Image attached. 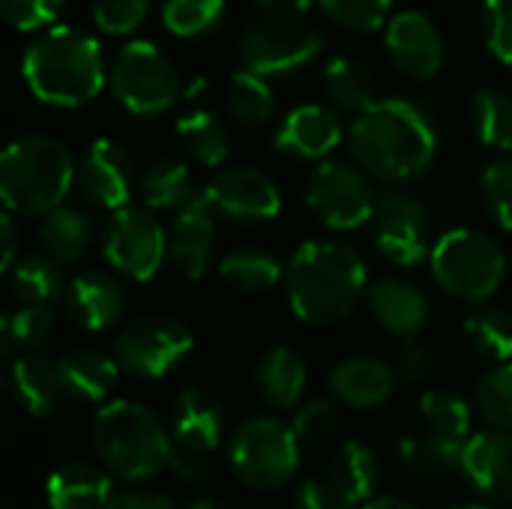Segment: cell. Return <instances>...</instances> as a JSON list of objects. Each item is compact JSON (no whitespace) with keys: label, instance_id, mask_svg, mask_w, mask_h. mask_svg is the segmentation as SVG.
I'll return each mask as SVG.
<instances>
[{"label":"cell","instance_id":"1","mask_svg":"<svg viewBox=\"0 0 512 509\" xmlns=\"http://www.w3.org/2000/svg\"><path fill=\"white\" fill-rule=\"evenodd\" d=\"M351 156L363 171L387 183H408L429 171L438 153V129L411 99H378L357 114L348 132Z\"/></svg>","mask_w":512,"mask_h":509},{"label":"cell","instance_id":"2","mask_svg":"<svg viewBox=\"0 0 512 509\" xmlns=\"http://www.w3.org/2000/svg\"><path fill=\"white\" fill-rule=\"evenodd\" d=\"M366 291V261L342 240H309L288 264V303L306 324L330 327L348 318Z\"/></svg>","mask_w":512,"mask_h":509},{"label":"cell","instance_id":"3","mask_svg":"<svg viewBox=\"0 0 512 509\" xmlns=\"http://www.w3.org/2000/svg\"><path fill=\"white\" fill-rule=\"evenodd\" d=\"M21 72L39 102L60 108H78L96 99L108 81L96 36L69 24H54L36 36L24 51Z\"/></svg>","mask_w":512,"mask_h":509},{"label":"cell","instance_id":"4","mask_svg":"<svg viewBox=\"0 0 512 509\" xmlns=\"http://www.w3.org/2000/svg\"><path fill=\"white\" fill-rule=\"evenodd\" d=\"M75 156L54 135H24L0 156V195L12 213L45 216L75 183Z\"/></svg>","mask_w":512,"mask_h":509},{"label":"cell","instance_id":"5","mask_svg":"<svg viewBox=\"0 0 512 509\" xmlns=\"http://www.w3.org/2000/svg\"><path fill=\"white\" fill-rule=\"evenodd\" d=\"M93 444L108 471L123 480H144L171 465V438L159 417L129 399L99 408L93 420Z\"/></svg>","mask_w":512,"mask_h":509},{"label":"cell","instance_id":"6","mask_svg":"<svg viewBox=\"0 0 512 509\" xmlns=\"http://www.w3.org/2000/svg\"><path fill=\"white\" fill-rule=\"evenodd\" d=\"M432 276L447 294L480 303L501 288L507 276V255L495 237L474 228H456L435 243Z\"/></svg>","mask_w":512,"mask_h":509},{"label":"cell","instance_id":"7","mask_svg":"<svg viewBox=\"0 0 512 509\" xmlns=\"http://www.w3.org/2000/svg\"><path fill=\"white\" fill-rule=\"evenodd\" d=\"M234 474L258 492L282 489L300 468V441L294 429L270 417L246 420L231 438Z\"/></svg>","mask_w":512,"mask_h":509},{"label":"cell","instance_id":"8","mask_svg":"<svg viewBox=\"0 0 512 509\" xmlns=\"http://www.w3.org/2000/svg\"><path fill=\"white\" fill-rule=\"evenodd\" d=\"M108 84L123 108L138 117H156L168 111L180 96V75L177 66L144 39H135L120 48Z\"/></svg>","mask_w":512,"mask_h":509},{"label":"cell","instance_id":"9","mask_svg":"<svg viewBox=\"0 0 512 509\" xmlns=\"http://www.w3.org/2000/svg\"><path fill=\"white\" fill-rule=\"evenodd\" d=\"M324 39L306 15H264L255 18L240 36L243 66L261 75H282L306 66Z\"/></svg>","mask_w":512,"mask_h":509},{"label":"cell","instance_id":"10","mask_svg":"<svg viewBox=\"0 0 512 509\" xmlns=\"http://www.w3.org/2000/svg\"><path fill=\"white\" fill-rule=\"evenodd\" d=\"M309 210L321 219V225L333 231H354L375 216V189L369 177L351 162H321L306 189Z\"/></svg>","mask_w":512,"mask_h":509},{"label":"cell","instance_id":"11","mask_svg":"<svg viewBox=\"0 0 512 509\" xmlns=\"http://www.w3.org/2000/svg\"><path fill=\"white\" fill-rule=\"evenodd\" d=\"M222 435V408L216 396L207 390L189 387L180 393L174 405V426H171V468L180 480L198 483L207 477L210 456L219 447Z\"/></svg>","mask_w":512,"mask_h":509},{"label":"cell","instance_id":"12","mask_svg":"<svg viewBox=\"0 0 512 509\" xmlns=\"http://www.w3.org/2000/svg\"><path fill=\"white\" fill-rule=\"evenodd\" d=\"M192 330L171 315H144L126 324L117 336V363L135 378L168 375L189 351Z\"/></svg>","mask_w":512,"mask_h":509},{"label":"cell","instance_id":"13","mask_svg":"<svg viewBox=\"0 0 512 509\" xmlns=\"http://www.w3.org/2000/svg\"><path fill=\"white\" fill-rule=\"evenodd\" d=\"M105 258L114 270L135 282H147L159 273L165 252H168V237L159 219L144 210V207H120L111 213L105 225Z\"/></svg>","mask_w":512,"mask_h":509},{"label":"cell","instance_id":"14","mask_svg":"<svg viewBox=\"0 0 512 509\" xmlns=\"http://www.w3.org/2000/svg\"><path fill=\"white\" fill-rule=\"evenodd\" d=\"M372 225L381 255L396 267H414L429 255V210L417 198L405 192L381 195Z\"/></svg>","mask_w":512,"mask_h":509},{"label":"cell","instance_id":"15","mask_svg":"<svg viewBox=\"0 0 512 509\" xmlns=\"http://www.w3.org/2000/svg\"><path fill=\"white\" fill-rule=\"evenodd\" d=\"M204 192L216 213L234 222H267L282 210L279 186L258 168H222Z\"/></svg>","mask_w":512,"mask_h":509},{"label":"cell","instance_id":"16","mask_svg":"<svg viewBox=\"0 0 512 509\" xmlns=\"http://www.w3.org/2000/svg\"><path fill=\"white\" fill-rule=\"evenodd\" d=\"M387 54L393 66L417 81H426L444 66V39L438 24L417 9H405L387 21Z\"/></svg>","mask_w":512,"mask_h":509},{"label":"cell","instance_id":"17","mask_svg":"<svg viewBox=\"0 0 512 509\" xmlns=\"http://www.w3.org/2000/svg\"><path fill=\"white\" fill-rule=\"evenodd\" d=\"M207 192H198L183 210H177L168 228V258L174 270L186 279H204L213 267L216 219Z\"/></svg>","mask_w":512,"mask_h":509},{"label":"cell","instance_id":"18","mask_svg":"<svg viewBox=\"0 0 512 509\" xmlns=\"http://www.w3.org/2000/svg\"><path fill=\"white\" fill-rule=\"evenodd\" d=\"M78 183L96 207L120 210L135 192V162L117 141L99 138L87 147L78 165Z\"/></svg>","mask_w":512,"mask_h":509},{"label":"cell","instance_id":"19","mask_svg":"<svg viewBox=\"0 0 512 509\" xmlns=\"http://www.w3.org/2000/svg\"><path fill=\"white\" fill-rule=\"evenodd\" d=\"M462 471L465 477L492 501L512 504V435L480 432L462 447Z\"/></svg>","mask_w":512,"mask_h":509},{"label":"cell","instance_id":"20","mask_svg":"<svg viewBox=\"0 0 512 509\" xmlns=\"http://www.w3.org/2000/svg\"><path fill=\"white\" fill-rule=\"evenodd\" d=\"M66 309L84 330H108L126 309L120 282L111 273L87 270L66 285Z\"/></svg>","mask_w":512,"mask_h":509},{"label":"cell","instance_id":"21","mask_svg":"<svg viewBox=\"0 0 512 509\" xmlns=\"http://www.w3.org/2000/svg\"><path fill=\"white\" fill-rule=\"evenodd\" d=\"M342 141L339 117L324 105H297L276 132V147L300 159H321Z\"/></svg>","mask_w":512,"mask_h":509},{"label":"cell","instance_id":"22","mask_svg":"<svg viewBox=\"0 0 512 509\" xmlns=\"http://www.w3.org/2000/svg\"><path fill=\"white\" fill-rule=\"evenodd\" d=\"M369 309L375 321L393 336L414 339L429 321V300L420 288L402 279H381L369 288Z\"/></svg>","mask_w":512,"mask_h":509},{"label":"cell","instance_id":"23","mask_svg":"<svg viewBox=\"0 0 512 509\" xmlns=\"http://www.w3.org/2000/svg\"><path fill=\"white\" fill-rule=\"evenodd\" d=\"M45 492L51 509H117L120 504L111 480L87 462H72L54 471Z\"/></svg>","mask_w":512,"mask_h":509},{"label":"cell","instance_id":"24","mask_svg":"<svg viewBox=\"0 0 512 509\" xmlns=\"http://www.w3.org/2000/svg\"><path fill=\"white\" fill-rule=\"evenodd\" d=\"M333 393L354 408H378L393 396L396 375L375 357H351L330 375Z\"/></svg>","mask_w":512,"mask_h":509},{"label":"cell","instance_id":"25","mask_svg":"<svg viewBox=\"0 0 512 509\" xmlns=\"http://www.w3.org/2000/svg\"><path fill=\"white\" fill-rule=\"evenodd\" d=\"M12 390L24 411L33 417H48L60 408L66 387L60 366L45 357H21L12 363Z\"/></svg>","mask_w":512,"mask_h":509},{"label":"cell","instance_id":"26","mask_svg":"<svg viewBox=\"0 0 512 509\" xmlns=\"http://www.w3.org/2000/svg\"><path fill=\"white\" fill-rule=\"evenodd\" d=\"M60 378L66 387V396H75L81 402H102L117 387V363L99 351H72L63 360H57Z\"/></svg>","mask_w":512,"mask_h":509},{"label":"cell","instance_id":"27","mask_svg":"<svg viewBox=\"0 0 512 509\" xmlns=\"http://www.w3.org/2000/svg\"><path fill=\"white\" fill-rule=\"evenodd\" d=\"M255 387L273 408H294L306 390V366L291 348H270L255 366Z\"/></svg>","mask_w":512,"mask_h":509},{"label":"cell","instance_id":"28","mask_svg":"<svg viewBox=\"0 0 512 509\" xmlns=\"http://www.w3.org/2000/svg\"><path fill=\"white\" fill-rule=\"evenodd\" d=\"M93 219L90 213L78 210V207H54L51 213L42 216L39 225V243L42 249L57 258V261H75L93 240Z\"/></svg>","mask_w":512,"mask_h":509},{"label":"cell","instance_id":"29","mask_svg":"<svg viewBox=\"0 0 512 509\" xmlns=\"http://www.w3.org/2000/svg\"><path fill=\"white\" fill-rule=\"evenodd\" d=\"M219 279L246 297L267 294L282 279V264L264 249H234L219 261Z\"/></svg>","mask_w":512,"mask_h":509},{"label":"cell","instance_id":"30","mask_svg":"<svg viewBox=\"0 0 512 509\" xmlns=\"http://www.w3.org/2000/svg\"><path fill=\"white\" fill-rule=\"evenodd\" d=\"M141 195L150 210H183L195 195V174L180 159H156L141 177Z\"/></svg>","mask_w":512,"mask_h":509},{"label":"cell","instance_id":"31","mask_svg":"<svg viewBox=\"0 0 512 509\" xmlns=\"http://www.w3.org/2000/svg\"><path fill=\"white\" fill-rule=\"evenodd\" d=\"M225 102H228L231 117L240 126H249V129L264 126L273 117V108H276V96H273V87H270L267 75L252 72L246 66L231 75L228 90H225Z\"/></svg>","mask_w":512,"mask_h":509},{"label":"cell","instance_id":"32","mask_svg":"<svg viewBox=\"0 0 512 509\" xmlns=\"http://www.w3.org/2000/svg\"><path fill=\"white\" fill-rule=\"evenodd\" d=\"M177 141L186 156L204 168H219L231 150L228 132L213 111H192L177 123Z\"/></svg>","mask_w":512,"mask_h":509},{"label":"cell","instance_id":"33","mask_svg":"<svg viewBox=\"0 0 512 509\" xmlns=\"http://www.w3.org/2000/svg\"><path fill=\"white\" fill-rule=\"evenodd\" d=\"M327 477L348 495L354 498L357 504H369L375 489H378V480H381V471H378V459L375 453L366 447V444H345L333 462H330V471Z\"/></svg>","mask_w":512,"mask_h":509},{"label":"cell","instance_id":"34","mask_svg":"<svg viewBox=\"0 0 512 509\" xmlns=\"http://www.w3.org/2000/svg\"><path fill=\"white\" fill-rule=\"evenodd\" d=\"M12 294L21 303H42L51 306L60 294H66L60 261L45 255H24L12 264Z\"/></svg>","mask_w":512,"mask_h":509},{"label":"cell","instance_id":"35","mask_svg":"<svg viewBox=\"0 0 512 509\" xmlns=\"http://www.w3.org/2000/svg\"><path fill=\"white\" fill-rule=\"evenodd\" d=\"M324 87L330 93V99L345 108V111H366L369 105H375V78L369 72V66H363L354 57H336L327 63L324 69Z\"/></svg>","mask_w":512,"mask_h":509},{"label":"cell","instance_id":"36","mask_svg":"<svg viewBox=\"0 0 512 509\" xmlns=\"http://www.w3.org/2000/svg\"><path fill=\"white\" fill-rule=\"evenodd\" d=\"M462 447L465 444L456 438L426 432L417 438H405L399 444V456L420 477H447L450 471L462 468Z\"/></svg>","mask_w":512,"mask_h":509},{"label":"cell","instance_id":"37","mask_svg":"<svg viewBox=\"0 0 512 509\" xmlns=\"http://www.w3.org/2000/svg\"><path fill=\"white\" fill-rule=\"evenodd\" d=\"M57 333V315L51 312V306L42 303H24L21 309L3 315L0 324V336H3V351H36L42 345H48Z\"/></svg>","mask_w":512,"mask_h":509},{"label":"cell","instance_id":"38","mask_svg":"<svg viewBox=\"0 0 512 509\" xmlns=\"http://www.w3.org/2000/svg\"><path fill=\"white\" fill-rule=\"evenodd\" d=\"M471 123L483 144L512 150V96L504 90H477L471 99Z\"/></svg>","mask_w":512,"mask_h":509},{"label":"cell","instance_id":"39","mask_svg":"<svg viewBox=\"0 0 512 509\" xmlns=\"http://www.w3.org/2000/svg\"><path fill=\"white\" fill-rule=\"evenodd\" d=\"M465 339L480 357H486L492 363L512 360V318L504 309L474 312L465 321Z\"/></svg>","mask_w":512,"mask_h":509},{"label":"cell","instance_id":"40","mask_svg":"<svg viewBox=\"0 0 512 509\" xmlns=\"http://www.w3.org/2000/svg\"><path fill=\"white\" fill-rule=\"evenodd\" d=\"M420 417L426 423V432L456 441H462L471 429V405L450 390H429L420 399Z\"/></svg>","mask_w":512,"mask_h":509},{"label":"cell","instance_id":"41","mask_svg":"<svg viewBox=\"0 0 512 509\" xmlns=\"http://www.w3.org/2000/svg\"><path fill=\"white\" fill-rule=\"evenodd\" d=\"M225 15V0H165L162 21L174 36L192 39L213 30Z\"/></svg>","mask_w":512,"mask_h":509},{"label":"cell","instance_id":"42","mask_svg":"<svg viewBox=\"0 0 512 509\" xmlns=\"http://www.w3.org/2000/svg\"><path fill=\"white\" fill-rule=\"evenodd\" d=\"M477 405L483 417L495 426L512 432V363H498L489 369L477 387Z\"/></svg>","mask_w":512,"mask_h":509},{"label":"cell","instance_id":"43","mask_svg":"<svg viewBox=\"0 0 512 509\" xmlns=\"http://www.w3.org/2000/svg\"><path fill=\"white\" fill-rule=\"evenodd\" d=\"M324 12L348 30H378L384 27L393 0H318Z\"/></svg>","mask_w":512,"mask_h":509},{"label":"cell","instance_id":"44","mask_svg":"<svg viewBox=\"0 0 512 509\" xmlns=\"http://www.w3.org/2000/svg\"><path fill=\"white\" fill-rule=\"evenodd\" d=\"M480 186H483V198H486V207L495 216V222L504 231H512V156L492 162L483 171Z\"/></svg>","mask_w":512,"mask_h":509},{"label":"cell","instance_id":"45","mask_svg":"<svg viewBox=\"0 0 512 509\" xmlns=\"http://www.w3.org/2000/svg\"><path fill=\"white\" fill-rule=\"evenodd\" d=\"M294 435L300 444H321L339 429V408L327 399H315L294 417Z\"/></svg>","mask_w":512,"mask_h":509},{"label":"cell","instance_id":"46","mask_svg":"<svg viewBox=\"0 0 512 509\" xmlns=\"http://www.w3.org/2000/svg\"><path fill=\"white\" fill-rule=\"evenodd\" d=\"M66 0H0V12L3 18L24 33L51 27L60 15Z\"/></svg>","mask_w":512,"mask_h":509},{"label":"cell","instance_id":"47","mask_svg":"<svg viewBox=\"0 0 512 509\" xmlns=\"http://www.w3.org/2000/svg\"><path fill=\"white\" fill-rule=\"evenodd\" d=\"M483 30L489 51L512 66V0H483Z\"/></svg>","mask_w":512,"mask_h":509},{"label":"cell","instance_id":"48","mask_svg":"<svg viewBox=\"0 0 512 509\" xmlns=\"http://www.w3.org/2000/svg\"><path fill=\"white\" fill-rule=\"evenodd\" d=\"M150 0H99L93 21L105 33H132L147 18Z\"/></svg>","mask_w":512,"mask_h":509},{"label":"cell","instance_id":"49","mask_svg":"<svg viewBox=\"0 0 512 509\" xmlns=\"http://www.w3.org/2000/svg\"><path fill=\"white\" fill-rule=\"evenodd\" d=\"M294 509H360V504L348 498L330 477H321V480L303 483Z\"/></svg>","mask_w":512,"mask_h":509},{"label":"cell","instance_id":"50","mask_svg":"<svg viewBox=\"0 0 512 509\" xmlns=\"http://www.w3.org/2000/svg\"><path fill=\"white\" fill-rule=\"evenodd\" d=\"M399 372L405 381H423L429 375V354L423 345L408 342L399 354Z\"/></svg>","mask_w":512,"mask_h":509},{"label":"cell","instance_id":"51","mask_svg":"<svg viewBox=\"0 0 512 509\" xmlns=\"http://www.w3.org/2000/svg\"><path fill=\"white\" fill-rule=\"evenodd\" d=\"M0 246H3L0 264H3V270H12L15 255H18V225L9 213L0 216Z\"/></svg>","mask_w":512,"mask_h":509},{"label":"cell","instance_id":"52","mask_svg":"<svg viewBox=\"0 0 512 509\" xmlns=\"http://www.w3.org/2000/svg\"><path fill=\"white\" fill-rule=\"evenodd\" d=\"M117 509H174V504L156 492H126Z\"/></svg>","mask_w":512,"mask_h":509},{"label":"cell","instance_id":"53","mask_svg":"<svg viewBox=\"0 0 512 509\" xmlns=\"http://www.w3.org/2000/svg\"><path fill=\"white\" fill-rule=\"evenodd\" d=\"M264 15H306L315 0H255Z\"/></svg>","mask_w":512,"mask_h":509},{"label":"cell","instance_id":"54","mask_svg":"<svg viewBox=\"0 0 512 509\" xmlns=\"http://www.w3.org/2000/svg\"><path fill=\"white\" fill-rule=\"evenodd\" d=\"M363 509H417V507H411V504H405V501H399V498H375V501H369Z\"/></svg>","mask_w":512,"mask_h":509},{"label":"cell","instance_id":"55","mask_svg":"<svg viewBox=\"0 0 512 509\" xmlns=\"http://www.w3.org/2000/svg\"><path fill=\"white\" fill-rule=\"evenodd\" d=\"M192 509H234L228 501H219V498H201V501H195Z\"/></svg>","mask_w":512,"mask_h":509},{"label":"cell","instance_id":"56","mask_svg":"<svg viewBox=\"0 0 512 509\" xmlns=\"http://www.w3.org/2000/svg\"><path fill=\"white\" fill-rule=\"evenodd\" d=\"M456 509H489V507H483V504H465V507H456Z\"/></svg>","mask_w":512,"mask_h":509}]
</instances>
